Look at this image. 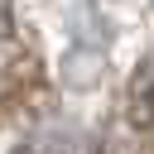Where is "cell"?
<instances>
[{
	"mask_svg": "<svg viewBox=\"0 0 154 154\" xmlns=\"http://www.w3.org/2000/svg\"><path fill=\"white\" fill-rule=\"evenodd\" d=\"M144 106H149V116H154V82H149V91H144Z\"/></svg>",
	"mask_w": 154,
	"mask_h": 154,
	"instance_id": "cell-1",
	"label": "cell"
}]
</instances>
